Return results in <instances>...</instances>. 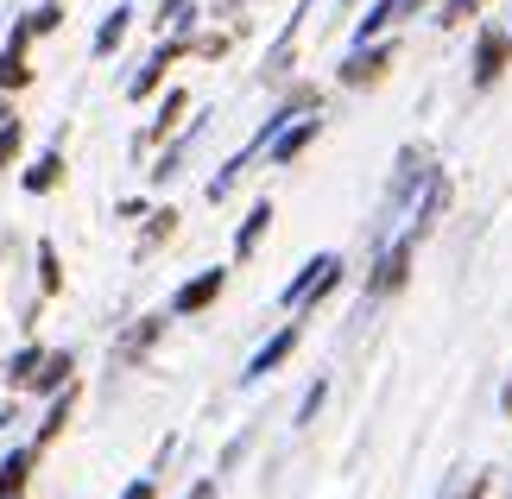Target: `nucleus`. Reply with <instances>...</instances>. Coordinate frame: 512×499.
Listing matches in <instances>:
<instances>
[{"mask_svg": "<svg viewBox=\"0 0 512 499\" xmlns=\"http://www.w3.org/2000/svg\"><path fill=\"white\" fill-rule=\"evenodd\" d=\"M336 285H342V259H336V253H310L304 272L279 291V304H285V310H310L323 291H336Z\"/></svg>", "mask_w": 512, "mask_h": 499, "instance_id": "nucleus-1", "label": "nucleus"}, {"mask_svg": "<svg viewBox=\"0 0 512 499\" xmlns=\"http://www.w3.org/2000/svg\"><path fill=\"white\" fill-rule=\"evenodd\" d=\"M392 57H399V38H373V45H354L342 57V89H373L380 76L392 70Z\"/></svg>", "mask_w": 512, "mask_h": 499, "instance_id": "nucleus-2", "label": "nucleus"}, {"mask_svg": "<svg viewBox=\"0 0 512 499\" xmlns=\"http://www.w3.org/2000/svg\"><path fill=\"white\" fill-rule=\"evenodd\" d=\"M38 38V26H32V13L13 26V38H7V51H0V95H19V89H32V57H26V45Z\"/></svg>", "mask_w": 512, "mask_h": 499, "instance_id": "nucleus-3", "label": "nucleus"}, {"mask_svg": "<svg viewBox=\"0 0 512 499\" xmlns=\"http://www.w3.org/2000/svg\"><path fill=\"white\" fill-rule=\"evenodd\" d=\"M506 57H512V32H494V26H481L475 38V89H494L500 83V70H506Z\"/></svg>", "mask_w": 512, "mask_h": 499, "instance_id": "nucleus-4", "label": "nucleus"}, {"mask_svg": "<svg viewBox=\"0 0 512 499\" xmlns=\"http://www.w3.org/2000/svg\"><path fill=\"white\" fill-rule=\"evenodd\" d=\"M190 51H196L190 38H165V45H159V51H152L146 64H140V76H133V83H127V95H133V102H140V95H152V89L165 83V70L177 64V57H190Z\"/></svg>", "mask_w": 512, "mask_h": 499, "instance_id": "nucleus-5", "label": "nucleus"}, {"mask_svg": "<svg viewBox=\"0 0 512 499\" xmlns=\"http://www.w3.org/2000/svg\"><path fill=\"white\" fill-rule=\"evenodd\" d=\"M411 247H418V241H411V234H399V241L380 253V266H373V278H367V291H373V297H392V291L405 285V272H411Z\"/></svg>", "mask_w": 512, "mask_h": 499, "instance_id": "nucleus-6", "label": "nucleus"}, {"mask_svg": "<svg viewBox=\"0 0 512 499\" xmlns=\"http://www.w3.org/2000/svg\"><path fill=\"white\" fill-rule=\"evenodd\" d=\"M222 285H228V272H222V266L196 272L190 285H177V297H171V310H177V316H190V310H209L215 297H222Z\"/></svg>", "mask_w": 512, "mask_h": 499, "instance_id": "nucleus-7", "label": "nucleus"}, {"mask_svg": "<svg viewBox=\"0 0 512 499\" xmlns=\"http://www.w3.org/2000/svg\"><path fill=\"white\" fill-rule=\"evenodd\" d=\"M291 354H298V323H285L279 335H272V342H266V348H260V354H253V361H247V367H241V379H247V386H253V379H266L272 367H285V361H291Z\"/></svg>", "mask_w": 512, "mask_h": 499, "instance_id": "nucleus-8", "label": "nucleus"}, {"mask_svg": "<svg viewBox=\"0 0 512 499\" xmlns=\"http://www.w3.org/2000/svg\"><path fill=\"white\" fill-rule=\"evenodd\" d=\"M317 133H323V121H317V114H298V127H291V121L279 127V139L266 146V158H272V165H291V158H298V152H304Z\"/></svg>", "mask_w": 512, "mask_h": 499, "instance_id": "nucleus-9", "label": "nucleus"}, {"mask_svg": "<svg viewBox=\"0 0 512 499\" xmlns=\"http://www.w3.org/2000/svg\"><path fill=\"white\" fill-rule=\"evenodd\" d=\"M405 13H411V0H373L367 19L354 26V45H373V38H386V32H392V19H405Z\"/></svg>", "mask_w": 512, "mask_h": 499, "instance_id": "nucleus-10", "label": "nucleus"}, {"mask_svg": "<svg viewBox=\"0 0 512 499\" xmlns=\"http://www.w3.org/2000/svg\"><path fill=\"white\" fill-rule=\"evenodd\" d=\"M32 468H38V443L32 449H13L7 462H0V499H19V493H26Z\"/></svg>", "mask_w": 512, "mask_h": 499, "instance_id": "nucleus-11", "label": "nucleus"}, {"mask_svg": "<svg viewBox=\"0 0 512 499\" xmlns=\"http://www.w3.org/2000/svg\"><path fill=\"white\" fill-rule=\"evenodd\" d=\"M266 228H272V203H266V196H260V203L247 209V222L234 228V253H241V259H253V247L266 241Z\"/></svg>", "mask_w": 512, "mask_h": 499, "instance_id": "nucleus-12", "label": "nucleus"}, {"mask_svg": "<svg viewBox=\"0 0 512 499\" xmlns=\"http://www.w3.org/2000/svg\"><path fill=\"white\" fill-rule=\"evenodd\" d=\"M127 26H133V7H108V19H102V26H95V57H114V51H121V38H127Z\"/></svg>", "mask_w": 512, "mask_h": 499, "instance_id": "nucleus-13", "label": "nucleus"}, {"mask_svg": "<svg viewBox=\"0 0 512 499\" xmlns=\"http://www.w3.org/2000/svg\"><path fill=\"white\" fill-rule=\"evenodd\" d=\"M19 184H26V196L57 190V184H64V152H45L38 165H26V177H19Z\"/></svg>", "mask_w": 512, "mask_h": 499, "instance_id": "nucleus-14", "label": "nucleus"}, {"mask_svg": "<svg viewBox=\"0 0 512 499\" xmlns=\"http://www.w3.org/2000/svg\"><path fill=\"white\" fill-rule=\"evenodd\" d=\"M70 405H76V379L64 392H51V411H45V424H38V449L51 443V436H64V424H70Z\"/></svg>", "mask_w": 512, "mask_h": 499, "instance_id": "nucleus-15", "label": "nucleus"}, {"mask_svg": "<svg viewBox=\"0 0 512 499\" xmlns=\"http://www.w3.org/2000/svg\"><path fill=\"white\" fill-rule=\"evenodd\" d=\"M70 367H76V354H70V348L45 354V367H38V386H32V392H64V386H70Z\"/></svg>", "mask_w": 512, "mask_h": 499, "instance_id": "nucleus-16", "label": "nucleus"}, {"mask_svg": "<svg viewBox=\"0 0 512 499\" xmlns=\"http://www.w3.org/2000/svg\"><path fill=\"white\" fill-rule=\"evenodd\" d=\"M159 329H165V316H140V329L121 335V361H140V354L159 342Z\"/></svg>", "mask_w": 512, "mask_h": 499, "instance_id": "nucleus-17", "label": "nucleus"}, {"mask_svg": "<svg viewBox=\"0 0 512 499\" xmlns=\"http://www.w3.org/2000/svg\"><path fill=\"white\" fill-rule=\"evenodd\" d=\"M38 367H45V348H19V354H13V367H7L13 392H32V386H38Z\"/></svg>", "mask_w": 512, "mask_h": 499, "instance_id": "nucleus-18", "label": "nucleus"}, {"mask_svg": "<svg viewBox=\"0 0 512 499\" xmlns=\"http://www.w3.org/2000/svg\"><path fill=\"white\" fill-rule=\"evenodd\" d=\"M184 108H190V95H184V89H171L165 102H159V121H152V139H165V133H177V121H184Z\"/></svg>", "mask_w": 512, "mask_h": 499, "instance_id": "nucleus-19", "label": "nucleus"}, {"mask_svg": "<svg viewBox=\"0 0 512 499\" xmlns=\"http://www.w3.org/2000/svg\"><path fill=\"white\" fill-rule=\"evenodd\" d=\"M171 228H177V209H152L146 215V234H140V253H152L159 241H171Z\"/></svg>", "mask_w": 512, "mask_h": 499, "instance_id": "nucleus-20", "label": "nucleus"}, {"mask_svg": "<svg viewBox=\"0 0 512 499\" xmlns=\"http://www.w3.org/2000/svg\"><path fill=\"white\" fill-rule=\"evenodd\" d=\"M38 272H45V297L64 291V266H57V241H38Z\"/></svg>", "mask_w": 512, "mask_h": 499, "instance_id": "nucleus-21", "label": "nucleus"}, {"mask_svg": "<svg viewBox=\"0 0 512 499\" xmlns=\"http://www.w3.org/2000/svg\"><path fill=\"white\" fill-rule=\"evenodd\" d=\"M19 146H26V127H19L13 114H0V171H7L13 158H19Z\"/></svg>", "mask_w": 512, "mask_h": 499, "instance_id": "nucleus-22", "label": "nucleus"}, {"mask_svg": "<svg viewBox=\"0 0 512 499\" xmlns=\"http://www.w3.org/2000/svg\"><path fill=\"white\" fill-rule=\"evenodd\" d=\"M481 7H487V0H443V7H437V26H443V32H449V26H468Z\"/></svg>", "mask_w": 512, "mask_h": 499, "instance_id": "nucleus-23", "label": "nucleus"}, {"mask_svg": "<svg viewBox=\"0 0 512 499\" xmlns=\"http://www.w3.org/2000/svg\"><path fill=\"white\" fill-rule=\"evenodd\" d=\"M487 487H494V474H468L462 493H449V499H487Z\"/></svg>", "mask_w": 512, "mask_h": 499, "instance_id": "nucleus-24", "label": "nucleus"}, {"mask_svg": "<svg viewBox=\"0 0 512 499\" xmlns=\"http://www.w3.org/2000/svg\"><path fill=\"white\" fill-rule=\"evenodd\" d=\"M32 26H38V32H57V26H64V7H57V0H51V7H38Z\"/></svg>", "mask_w": 512, "mask_h": 499, "instance_id": "nucleus-25", "label": "nucleus"}, {"mask_svg": "<svg viewBox=\"0 0 512 499\" xmlns=\"http://www.w3.org/2000/svg\"><path fill=\"white\" fill-rule=\"evenodd\" d=\"M323 392H329V386H310V392H304V405H298V424H310V417L323 411Z\"/></svg>", "mask_w": 512, "mask_h": 499, "instance_id": "nucleus-26", "label": "nucleus"}, {"mask_svg": "<svg viewBox=\"0 0 512 499\" xmlns=\"http://www.w3.org/2000/svg\"><path fill=\"white\" fill-rule=\"evenodd\" d=\"M121 499H159V481H133V487H127Z\"/></svg>", "mask_w": 512, "mask_h": 499, "instance_id": "nucleus-27", "label": "nucleus"}, {"mask_svg": "<svg viewBox=\"0 0 512 499\" xmlns=\"http://www.w3.org/2000/svg\"><path fill=\"white\" fill-rule=\"evenodd\" d=\"M190 499H215V481H196V487H190Z\"/></svg>", "mask_w": 512, "mask_h": 499, "instance_id": "nucleus-28", "label": "nucleus"}, {"mask_svg": "<svg viewBox=\"0 0 512 499\" xmlns=\"http://www.w3.org/2000/svg\"><path fill=\"white\" fill-rule=\"evenodd\" d=\"M418 7H430V0H411V13H418Z\"/></svg>", "mask_w": 512, "mask_h": 499, "instance_id": "nucleus-29", "label": "nucleus"}, {"mask_svg": "<svg viewBox=\"0 0 512 499\" xmlns=\"http://www.w3.org/2000/svg\"><path fill=\"white\" fill-rule=\"evenodd\" d=\"M342 7H354V0H342Z\"/></svg>", "mask_w": 512, "mask_h": 499, "instance_id": "nucleus-30", "label": "nucleus"}]
</instances>
